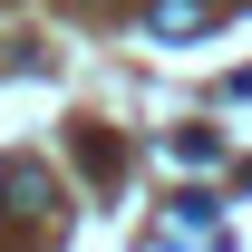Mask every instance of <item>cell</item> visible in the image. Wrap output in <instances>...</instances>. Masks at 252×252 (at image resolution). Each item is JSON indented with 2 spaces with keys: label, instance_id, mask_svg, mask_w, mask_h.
<instances>
[{
  "label": "cell",
  "instance_id": "6da1fadb",
  "mask_svg": "<svg viewBox=\"0 0 252 252\" xmlns=\"http://www.w3.org/2000/svg\"><path fill=\"white\" fill-rule=\"evenodd\" d=\"M0 223H59V185H49V165L39 156H0Z\"/></svg>",
  "mask_w": 252,
  "mask_h": 252
},
{
  "label": "cell",
  "instance_id": "7a4b0ae2",
  "mask_svg": "<svg viewBox=\"0 0 252 252\" xmlns=\"http://www.w3.org/2000/svg\"><path fill=\"white\" fill-rule=\"evenodd\" d=\"M146 30L156 39H204L214 30V0H146Z\"/></svg>",
  "mask_w": 252,
  "mask_h": 252
},
{
  "label": "cell",
  "instance_id": "3957f363",
  "mask_svg": "<svg viewBox=\"0 0 252 252\" xmlns=\"http://www.w3.org/2000/svg\"><path fill=\"white\" fill-rule=\"evenodd\" d=\"M175 156H185V165H214V156H223V136H214V126H185V136H175Z\"/></svg>",
  "mask_w": 252,
  "mask_h": 252
},
{
  "label": "cell",
  "instance_id": "277c9868",
  "mask_svg": "<svg viewBox=\"0 0 252 252\" xmlns=\"http://www.w3.org/2000/svg\"><path fill=\"white\" fill-rule=\"evenodd\" d=\"M233 97H252V68H243V78H233Z\"/></svg>",
  "mask_w": 252,
  "mask_h": 252
}]
</instances>
